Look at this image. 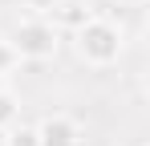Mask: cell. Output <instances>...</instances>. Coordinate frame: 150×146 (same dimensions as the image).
<instances>
[{
	"mask_svg": "<svg viewBox=\"0 0 150 146\" xmlns=\"http://www.w3.org/2000/svg\"><path fill=\"white\" fill-rule=\"evenodd\" d=\"M69 41L85 69H114L126 57V28L101 12H89L77 28H69Z\"/></svg>",
	"mask_w": 150,
	"mask_h": 146,
	"instance_id": "obj_1",
	"label": "cell"
},
{
	"mask_svg": "<svg viewBox=\"0 0 150 146\" xmlns=\"http://www.w3.org/2000/svg\"><path fill=\"white\" fill-rule=\"evenodd\" d=\"M8 45L16 49L21 61H53L61 53V28L49 16H25V21L12 24Z\"/></svg>",
	"mask_w": 150,
	"mask_h": 146,
	"instance_id": "obj_2",
	"label": "cell"
},
{
	"mask_svg": "<svg viewBox=\"0 0 150 146\" xmlns=\"http://www.w3.org/2000/svg\"><path fill=\"white\" fill-rule=\"evenodd\" d=\"M37 138L41 146H81V126L69 114H45L37 122Z\"/></svg>",
	"mask_w": 150,
	"mask_h": 146,
	"instance_id": "obj_3",
	"label": "cell"
},
{
	"mask_svg": "<svg viewBox=\"0 0 150 146\" xmlns=\"http://www.w3.org/2000/svg\"><path fill=\"white\" fill-rule=\"evenodd\" d=\"M21 106H25V101H21V94H16L12 85H0V134L21 122Z\"/></svg>",
	"mask_w": 150,
	"mask_h": 146,
	"instance_id": "obj_4",
	"label": "cell"
},
{
	"mask_svg": "<svg viewBox=\"0 0 150 146\" xmlns=\"http://www.w3.org/2000/svg\"><path fill=\"white\" fill-rule=\"evenodd\" d=\"M0 138H4V146H41V138H37V126H25V122H16L12 130H4Z\"/></svg>",
	"mask_w": 150,
	"mask_h": 146,
	"instance_id": "obj_5",
	"label": "cell"
},
{
	"mask_svg": "<svg viewBox=\"0 0 150 146\" xmlns=\"http://www.w3.org/2000/svg\"><path fill=\"white\" fill-rule=\"evenodd\" d=\"M21 65V57H16V49L8 45V37H0V77H8V73Z\"/></svg>",
	"mask_w": 150,
	"mask_h": 146,
	"instance_id": "obj_6",
	"label": "cell"
},
{
	"mask_svg": "<svg viewBox=\"0 0 150 146\" xmlns=\"http://www.w3.org/2000/svg\"><path fill=\"white\" fill-rule=\"evenodd\" d=\"M57 4H61V0H25L28 16H53V12H57Z\"/></svg>",
	"mask_w": 150,
	"mask_h": 146,
	"instance_id": "obj_7",
	"label": "cell"
},
{
	"mask_svg": "<svg viewBox=\"0 0 150 146\" xmlns=\"http://www.w3.org/2000/svg\"><path fill=\"white\" fill-rule=\"evenodd\" d=\"M110 4H122V8H142L146 0H110Z\"/></svg>",
	"mask_w": 150,
	"mask_h": 146,
	"instance_id": "obj_8",
	"label": "cell"
},
{
	"mask_svg": "<svg viewBox=\"0 0 150 146\" xmlns=\"http://www.w3.org/2000/svg\"><path fill=\"white\" fill-rule=\"evenodd\" d=\"M142 146H146V142H142Z\"/></svg>",
	"mask_w": 150,
	"mask_h": 146,
	"instance_id": "obj_9",
	"label": "cell"
}]
</instances>
